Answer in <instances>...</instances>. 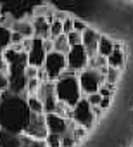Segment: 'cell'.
Returning a JSON list of instances; mask_svg holds the SVG:
<instances>
[{"label":"cell","mask_w":133,"mask_h":147,"mask_svg":"<svg viewBox=\"0 0 133 147\" xmlns=\"http://www.w3.org/2000/svg\"><path fill=\"white\" fill-rule=\"evenodd\" d=\"M78 82H80V88H81L83 97H87V95H92V94H99L105 78H104V73H100L99 69L87 67L78 75Z\"/></svg>","instance_id":"cell-3"},{"label":"cell","mask_w":133,"mask_h":147,"mask_svg":"<svg viewBox=\"0 0 133 147\" xmlns=\"http://www.w3.org/2000/svg\"><path fill=\"white\" fill-rule=\"evenodd\" d=\"M85 99L88 100V104H90L92 107H99V106H100V102H102L100 94H92V95H87Z\"/></svg>","instance_id":"cell-28"},{"label":"cell","mask_w":133,"mask_h":147,"mask_svg":"<svg viewBox=\"0 0 133 147\" xmlns=\"http://www.w3.org/2000/svg\"><path fill=\"white\" fill-rule=\"evenodd\" d=\"M45 59H47V52L43 49V42L40 38H33L31 49L28 50V64L38 69H43Z\"/></svg>","instance_id":"cell-10"},{"label":"cell","mask_w":133,"mask_h":147,"mask_svg":"<svg viewBox=\"0 0 133 147\" xmlns=\"http://www.w3.org/2000/svg\"><path fill=\"white\" fill-rule=\"evenodd\" d=\"M45 121H47V128H48V133H54V135H59V137H64L73 131L75 128V123L73 119H64L57 114H45Z\"/></svg>","instance_id":"cell-8"},{"label":"cell","mask_w":133,"mask_h":147,"mask_svg":"<svg viewBox=\"0 0 133 147\" xmlns=\"http://www.w3.org/2000/svg\"><path fill=\"white\" fill-rule=\"evenodd\" d=\"M31 111L24 95L4 92L0 97V130L23 135L30 123Z\"/></svg>","instance_id":"cell-1"},{"label":"cell","mask_w":133,"mask_h":147,"mask_svg":"<svg viewBox=\"0 0 133 147\" xmlns=\"http://www.w3.org/2000/svg\"><path fill=\"white\" fill-rule=\"evenodd\" d=\"M88 28H90V26H88L85 21H81V19H73V30H75V31H78V33L83 35Z\"/></svg>","instance_id":"cell-24"},{"label":"cell","mask_w":133,"mask_h":147,"mask_svg":"<svg viewBox=\"0 0 133 147\" xmlns=\"http://www.w3.org/2000/svg\"><path fill=\"white\" fill-rule=\"evenodd\" d=\"M0 18H2V7H0Z\"/></svg>","instance_id":"cell-33"},{"label":"cell","mask_w":133,"mask_h":147,"mask_svg":"<svg viewBox=\"0 0 133 147\" xmlns=\"http://www.w3.org/2000/svg\"><path fill=\"white\" fill-rule=\"evenodd\" d=\"M9 92V76L0 71V94Z\"/></svg>","instance_id":"cell-27"},{"label":"cell","mask_w":133,"mask_h":147,"mask_svg":"<svg viewBox=\"0 0 133 147\" xmlns=\"http://www.w3.org/2000/svg\"><path fill=\"white\" fill-rule=\"evenodd\" d=\"M33 30H35V36L33 38H40V40H45V38H50V23L48 19L45 18H33Z\"/></svg>","instance_id":"cell-13"},{"label":"cell","mask_w":133,"mask_h":147,"mask_svg":"<svg viewBox=\"0 0 133 147\" xmlns=\"http://www.w3.org/2000/svg\"><path fill=\"white\" fill-rule=\"evenodd\" d=\"M0 97H2V94H0Z\"/></svg>","instance_id":"cell-34"},{"label":"cell","mask_w":133,"mask_h":147,"mask_svg":"<svg viewBox=\"0 0 133 147\" xmlns=\"http://www.w3.org/2000/svg\"><path fill=\"white\" fill-rule=\"evenodd\" d=\"M114 45H116V42H114V40H112L111 36H107V35H100L97 54L107 59V57H109V55L112 54V50H114Z\"/></svg>","instance_id":"cell-16"},{"label":"cell","mask_w":133,"mask_h":147,"mask_svg":"<svg viewBox=\"0 0 133 147\" xmlns=\"http://www.w3.org/2000/svg\"><path fill=\"white\" fill-rule=\"evenodd\" d=\"M68 42H69L71 47H78V45H81V33H78V31L69 33V35H68Z\"/></svg>","instance_id":"cell-25"},{"label":"cell","mask_w":133,"mask_h":147,"mask_svg":"<svg viewBox=\"0 0 133 147\" xmlns=\"http://www.w3.org/2000/svg\"><path fill=\"white\" fill-rule=\"evenodd\" d=\"M109 104H111V99H102V102H100V106H99V107H100L102 111H105V109L109 107Z\"/></svg>","instance_id":"cell-32"},{"label":"cell","mask_w":133,"mask_h":147,"mask_svg":"<svg viewBox=\"0 0 133 147\" xmlns=\"http://www.w3.org/2000/svg\"><path fill=\"white\" fill-rule=\"evenodd\" d=\"M54 50L59 52V54L68 55V52L71 50V45H69V42H68V35H60L59 38L54 40Z\"/></svg>","instance_id":"cell-18"},{"label":"cell","mask_w":133,"mask_h":147,"mask_svg":"<svg viewBox=\"0 0 133 147\" xmlns=\"http://www.w3.org/2000/svg\"><path fill=\"white\" fill-rule=\"evenodd\" d=\"M60 35H64V30H62V23L54 19V21L50 23V38H52V40H55V38H59Z\"/></svg>","instance_id":"cell-21"},{"label":"cell","mask_w":133,"mask_h":147,"mask_svg":"<svg viewBox=\"0 0 133 147\" xmlns=\"http://www.w3.org/2000/svg\"><path fill=\"white\" fill-rule=\"evenodd\" d=\"M60 138L59 135H54V133H48V137L45 138V144L47 147H60Z\"/></svg>","instance_id":"cell-23"},{"label":"cell","mask_w":133,"mask_h":147,"mask_svg":"<svg viewBox=\"0 0 133 147\" xmlns=\"http://www.w3.org/2000/svg\"><path fill=\"white\" fill-rule=\"evenodd\" d=\"M119 76H121V69H114V67H107V71L104 73V78H105V83L116 87V83L119 82Z\"/></svg>","instance_id":"cell-20"},{"label":"cell","mask_w":133,"mask_h":147,"mask_svg":"<svg viewBox=\"0 0 133 147\" xmlns=\"http://www.w3.org/2000/svg\"><path fill=\"white\" fill-rule=\"evenodd\" d=\"M66 59H68V71L75 73V75H80L83 69L88 67V54L83 49V45L71 47Z\"/></svg>","instance_id":"cell-6"},{"label":"cell","mask_w":133,"mask_h":147,"mask_svg":"<svg viewBox=\"0 0 133 147\" xmlns=\"http://www.w3.org/2000/svg\"><path fill=\"white\" fill-rule=\"evenodd\" d=\"M42 42H43V49H45L47 54L54 52V40H52V38H45V40H42Z\"/></svg>","instance_id":"cell-31"},{"label":"cell","mask_w":133,"mask_h":147,"mask_svg":"<svg viewBox=\"0 0 133 147\" xmlns=\"http://www.w3.org/2000/svg\"><path fill=\"white\" fill-rule=\"evenodd\" d=\"M124 61H126V54H124V49H123V45H121V43H118V42H116L112 54L107 57V67L123 69V66H124Z\"/></svg>","instance_id":"cell-12"},{"label":"cell","mask_w":133,"mask_h":147,"mask_svg":"<svg viewBox=\"0 0 133 147\" xmlns=\"http://www.w3.org/2000/svg\"><path fill=\"white\" fill-rule=\"evenodd\" d=\"M11 36H12V30L0 24V54L11 49Z\"/></svg>","instance_id":"cell-17"},{"label":"cell","mask_w":133,"mask_h":147,"mask_svg":"<svg viewBox=\"0 0 133 147\" xmlns=\"http://www.w3.org/2000/svg\"><path fill=\"white\" fill-rule=\"evenodd\" d=\"M66 71H68V59H66L64 54H59L55 50L47 54V59H45V64H43V73H45L47 82L59 80Z\"/></svg>","instance_id":"cell-4"},{"label":"cell","mask_w":133,"mask_h":147,"mask_svg":"<svg viewBox=\"0 0 133 147\" xmlns=\"http://www.w3.org/2000/svg\"><path fill=\"white\" fill-rule=\"evenodd\" d=\"M36 97L42 100L43 107H45V114H52L55 111V106H57V95H55V85L54 82H43Z\"/></svg>","instance_id":"cell-9"},{"label":"cell","mask_w":133,"mask_h":147,"mask_svg":"<svg viewBox=\"0 0 133 147\" xmlns=\"http://www.w3.org/2000/svg\"><path fill=\"white\" fill-rule=\"evenodd\" d=\"M71 119H73V123H75L76 126H81V128H85V130H90V128L93 126L97 116H95V113H93V107L88 104V100H87L85 97L73 107V116H71Z\"/></svg>","instance_id":"cell-5"},{"label":"cell","mask_w":133,"mask_h":147,"mask_svg":"<svg viewBox=\"0 0 133 147\" xmlns=\"http://www.w3.org/2000/svg\"><path fill=\"white\" fill-rule=\"evenodd\" d=\"M12 31H16V33H19L24 40H28V38H33L35 36V30H33V23L31 21H28V19H19V21H16L14 24H12V28H11Z\"/></svg>","instance_id":"cell-14"},{"label":"cell","mask_w":133,"mask_h":147,"mask_svg":"<svg viewBox=\"0 0 133 147\" xmlns=\"http://www.w3.org/2000/svg\"><path fill=\"white\" fill-rule=\"evenodd\" d=\"M23 135H26V137H30L33 140H45L48 137L45 114H31L30 116V123H28V126H26Z\"/></svg>","instance_id":"cell-7"},{"label":"cell","mask_w":133,"mask_h":147,"mask_svg":"<svg viewBox=\"0 0 133 147\" xmlns=\"http://www.w3.org/2000/svg\"><path fill=\"white\" fill-rule=\"evenodd\" d=\"M99 40H100V33H99V31H95L93 28H88V30L81 35V45H83V49L87 50L88 57H92V55H95V54H97Z\"/></svg>","instance_id":"cell-11"},{"label":"cell","mask_w":133,"mask_h":147,"mask_svg":"<svg viewBox=\"0 0 133 147\" xmlns=\"http://www.w3.org/2000/svg\"><path fill=\"white\" fill-rule=\"evenodd\" d=\"M26 102H28V107H30L31 114H45V107H43L42 100L36 95H28Z\"/></svg>","instance_id":"cell-19"},{"label":"cell","mask_w":133,"mask_h":147,"mask_svg":"<svg viewBox=\"0 0 133 147\" xmlns=\"http://www.w3.org/2000/svg\"><path fill=\"white\" fill-rule=\"evenodd\" d=\"M23 147H47L45 140H33L26 135H23Z\"/></svg>","instance_id":"cell-22"},{"label":"cell","mask_w":133,"mask_h":147,"mask_svg":"<svg viewBox=\"0 0 133 147\" xmlns=\"http://www.w3.org/2000/svg\"><path fill=\"white\" fill-rule=\"evenodd\" d=\"M62 30H64V35H69V33L75 31L73 30V18H68V19L62 23Z\"/></svg>","instance_id":"cell-29"},{"label":"cell","mask_w":133,"mask_h":147,"mask_svg":"<svg viewBox=\"0 0 133 147\" xmlns=\"http://www.w3.org/2000/svg\"><path fill=\"white\" fill-rule=\"evenodd\" d=\"M54 85H55L57 100L68 104L69 107H75L83 99V94H81V88H80V82H78V75H75V73H71V71H66L59 80L54 82Z\"/></svg>","instance_id":"cell-2"},{"label":"cell","mask_w":133,"mask_h":147,"mask_svg":"<svg viewBox=\"0 0 133 147\" xmlns=\"http://www.w3.org/2000/svg\"><path fill=\"white\" fill-rule=\"evenodd\" d=\"M0 71L2 73H5V75L9 76V73H11V67H9V62L5 61V57H4V54H0Z\"/></svg>","instance_id":"cell-30"},{"label":"cell","mask_w":133,"mask_h":147,"mask_svg":"<svg viewBox=\"0 0 133 147\" xmlns=\"http://www.w3.org/2000/svg\"><path fill=\"white\" fill-rule=\"evenodd\" d=\"M87 131H88V130H85V128L75 125V128H73V137H75V140H76V142H81V140L87 137Z\"/></svg>","instance_id":"cell-26"},{"label":"cell","mask_w":133,"mask_h":147,"mask_svg":"<svg viewBox=\"0 0 133 147\" xmlns=\"http://www.w3.org/2000/svg\"><path fill=\"white\" fill-rule=\"evenodd\" d=\"M0 147H23V135L0 130Z\"/></svg>","instance_id":"cell-15"}]
</instances>
